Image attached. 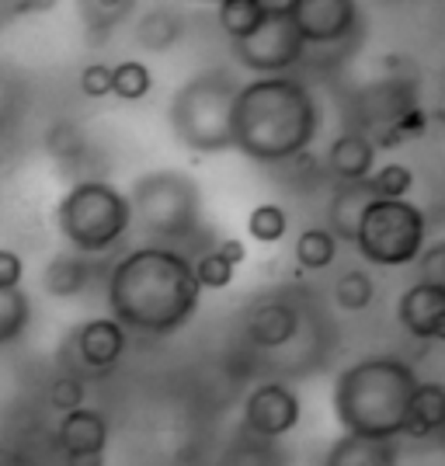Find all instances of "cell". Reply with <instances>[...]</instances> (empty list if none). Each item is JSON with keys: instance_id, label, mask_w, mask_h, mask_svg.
Segmentation results:
<instances>
[{"instance_id": "1", "label": "cell", "mask_w": 445, "mask_h": 466, "mask_svg": "<svg viewBox=\"0 0 445 466\" xmlns=\"http://www.w3.org/2000/svg\"><path fill=\"white\" fill-rule=\"evenodd\" d=\"M202 303L192 261L175 248L143 244L122 254L108 275V307L118 328L167 338L181 330Z\"/></svg>"}, {"instance_id": "2", "label": "cell", "mask_w": 445, "mask_h": 466, "mask_svg": "<svg viewBox=\"0 0 445 466\" xmlns=\"http://www.w3.org/2000/svg\"><path fill=\"white\" fill-rule=\"evenodd\" d=\"M320 129L317 97L303 80L278 74L240 84L230 112V143L258 164L307 154Z\"/></svg>"}, {"instance_id": "3", "label": "cell", "mask_w": 445, "mask_h": 466, "mask_svg": "<svg viewBox=\"0 0 445 466\" xmlns=\"http://www.w3.org/2000/svg\"><path fill=\"white\" fill-rule=\"evenodd\" d=\"M418 383V370L397 355H366L351 362L334 383V414L345 435H404L407 408Z\"/></svg>"}, {"instance_id": "4", "label": "cell", "mask_w": 445, "mask_h": 466, "mask_svg": "<svg viewBox=\"0 0 445 466\" xmlns=\"http://www.w3.org/2000/svg\"><path fill=\"white\" fill-rule=\"evenodd\" d=\"M129 216L150 244L175 248L202 230V188L185 171H147L129 188Z\"/></svg>"}, {"instance_id": "5", "label": "cell", "mask_w": 445, "mask_h": 466, "mask_svg": "<svg viewBox=\"0 0 445 466\" xmlns=\"http://www.w3.org/2000/svg\"><path fill=\"white\" fill-rule=\"evenodd\" d=\"M240 91V80L230 70L216 66L188 77L171 97V129L181 147L192 154H223L233 150L230 143V112L233 97Z\"/></svg>"}, {"instance_id": "6", "label": "cell", "mask_w": 445, "mask_h": 466, "mask_svg": "<svg viewBox=\"0 0 445 466\" xmlns=\"http://www.w3.org/2000/svg\"><path fill=\"white\" fill-rule=\"evenodd\" d=\"M56 227L66 237V244L77 254H105L129 233V198L108 181H77L70 192L59 198Z\"/></svg>"}, {"instance_id": "7", "label": "cell", "mask_w": 445, "mask_h": 466, "mask_svg": "<svg viewBox=\"0 0 445 466\" xmlns=\"http://www.w3.org/2000/svg\"><path fill=\"white\" fill-rule=\"evenodd\" d=\"M351 244L372 265L404 268L428 244V216L407 198H372Z\"/></svg>"}, {"instance_id": "8", "label": "cell", "mask_w": 445, "mask_h": 466, "mask_svg": "<svg viewBox=\"0 0 445 466\" xmlns=\"http://www.w3.org/2000/svg\"><path fill=\"white\" fill-rule=\"evenodd\" d=\"M233 56L240 59V66H248L258 77H278V74H289L296 63H303L307 46L296 35L286 11L268 7L265 21L254 28L248 39L233 42Z\"/></svg>"}, {"instance_id": "9", "label": "cell", "mask_w": 445, "mask_h": 466, "mask_svg": "<svg viewBox=\"0 0 445 466\" xmlns=\"http://www.w3.org/2000/svg\"><path fill=\"white\" fill-rule=\"evenodd\" d=\"M282 11L307 49L310 46H338L349 39L359 25L355 0H286Z\"/></svg>"}, {"instance_id": "10", "label": "cell", "mask_w": 445, "mask_h": 466, "mask_svg": "<svg viewBox=\"0 0 445 466\" xmlns=\"http://www.w3.org/2000/svg\"><path fill=\"white\" fill-rule=\"evenodd\" d=\"M299 425V397L278 380H265L244 400V431L254 439H282Z\"/></svg>"}, {"instance_id": "11", "label": "cell", "mask_w": 445, "mask_h": 466, "mask_svg": "<svg viewBox=\"0 0 445 466\" xmlns=\"http://www.w3.org/2000/svg\"><path fill=\"white\" fill-rule=\"evenodd\" d=\"M303 330V313L296 310V303H289L286 296H268L261 303H254L248 313L244 334L254 349L261 351H278L292 345Z\"/></svg>"}, {"instance_id": "12", "label": "cell", "mask_w": 445, "mask_h": 466, "mask_svg": "<svg viewBox=\"0 0 445 466\" xmlns=\"http://www.w3.org/2000/svg\"><path fill=\"white\" fill-rule=\"evenodd\" d=\"M126 345H129V334L118 328L112 317H95V320L80 324L74 330V338H70L74 359H77L84 370H95V372L118 366Z\"/></svg>"}, {"instance_id": "13", "label": "cell", "mask_w": 445, "mask_h": 466, "mask_svg": "<svg viewBox=\"0 0 445 466\" xmlns=\"http://www.w3.org/2000/svg\"><path fill=\"white\" fill-rule=\"evenodd\" d=\"M397 317L410 338L439 341L445 334V286L414 282L397 303Z\"/></svg>"}, {"instance_id": "14", "label": "cell", "mask_w": 445, "mask_h": 466, "mask_svg": "<svg viewBox=\"0 0 445 466\" xmlns=\"http://www.w3.org/2000/svg\"><path fill=\"white\" fill-rule=\"evenodd\" d=\"M376 167V147H372V137L369 133H359V129H349L334 139L328 147V171L341 185L349 181H366Z\"/></svg>"}, {"instance_id": "15", "label": "cell", "mask_w": 445, "mask_h": 466, "mask_svg": "<svg viewBox=\"0 0 445 466\" xmlns=\"http://www.w3.org/2000/svg\"><path fill=\"white\" fill-rule=\"evenodd\" d=\"M324 466H400V446H397V439L341 435L328 449Z\"/></svg>"}, {"instance_id": "16", "label": "cell", "mask_w": 445, "mask_h": 466, "mask_svg": "<svg viewBox=\"0 0 445 466\" xmlns=\"http://www.w3.org/2000/svg\"><path fill=\"white\" fill-rule=\"evenodd\" d=\"M359 108H362V116H366V126L389 129L404 112L418 108V97H414V91H410L407 80H383V84H376V87L362 91Z\"/></svg>"}, {"instance_id": "17", "label": "cell", "mask_w": 445, "mask_h": 466, "mask_svg": "<svg viewBox=\"0 0 445 466\" xmlns=\"http://www.w3.org/2000/svg\"><path fill=\"white\" fill-rule=\"evenodd\" d=\"M56 446L66 452H105L108 446V421L91 408L66 410L56 425Z\"/></svg>"}, {"instance_id": "18", "label": "cell", "mask_w": 445, "mask_h": 466, "mask_svg": "<svg viewBox=\"0 0 445 466\" xmlns=\"http://www.w3.org/2000/svg\"><path fill=\"white\" fill-rule=\"evenodd\" d=\"M181 35H185V15L167 4L147 7L136 21V46L143 53H167L181 42Z\"/></svg>"}, {"instance_id": "19", "label": "cell", "mask_w": 445, "mask_h": 466, "mask_svg": "<svg viewBox=\"0 0 445 466\" xmlns=\"http://www.w3.org/2000/svg\"><path fill=\"white\" fill-rule=\"evenodd\" d=\"M91 279H95V265L84 254H53L42 268V289L56 296V299H74L91 286Z\"/></svg>"}, {"instance_id": "20", "label": "cell", "mask_w": 445, "mask_h": 466, "mask_svg": "<svg viewBox=\"0 0 445 466\" xmlns=\"http://www.w3.org/2000/svg\"><path fill=\"white\" fill-rule=\"evenodd\" d=\"M445 425V387L428 380L418 383L414 397H410V408H407L404 435L410 439H435Z\"/></svg>"}, {"instance_id": "21", "label": "cell", "mask_w": 445, "mask_h": 466, "mask_svg": "<svg viewBox=\"0 0 445 466\" xmlns=\"http://www.w3.org/2000/svg\"><path fill=\"white\" fill-rule=\"evenodd\" d=\"M376 195L369 192V181H349L341 185L338 192L330 195V206H328V219L330 227L328 230L334 233V240H355V230H359V219L366 213V206L372 202Z\"/></svg>"}, {"instance_id": "22", "label": "cell", "mask_w": 445, "mask_h": 466, "mask_svg": "<svg viewBox=\"0 0 445 466\" xmlns=\"http://www.w3.org/2000/svg\"><path fill=\"white\" fill-rule=\"evenodd\" d=\"M77 4V21L84 25L87 39L105 42L122 21L139 7V0H74Z\"/></svg>"}, {"instance_id": "23", "label": "cell", "mask_w": 445, "mask_h": 466, "mask_svg": "<svg viewBox=\"0 0 445 466\" xmlns=\"http://www.w3.org/2000/svg\"><path fill=\"white\" fill-rule=\"evenodd\" d=\"M268 7L271 4H265V0H219V28L230 35V42L248 39L265 21Z\"/></svg>"}, {"instance_id": "24", "label": "cell", "mask_w": 445, "mask_h": 466, "mask_svg": "<svg viewBox=\"0 0 445 466\" xmlns=\"http://www.w3.org/2000/svg\"><path fill=\"white\" fill-rule=\"evenodd\" d=\"M32 324V299L21 286H0V345L18 341Z\"/></svg>"}, {"instance_id": "25", "label": "cell", "mask_w": 445, "mask_h": 466, "mask_svg": "<svg viewBox=\"0 0 445 466\" xmlns=\"http://www.w3.org/2000/svg\"><path fill=\"white\" fill-rule=\"evenodd\" d=\"M334 258H338V240H334V233L328 227H313V230L299 233V240H296V261L303 268L320 272V268L334 265Z\"/></svg>"}, {"instance_id": "26", "label": "cell", "mask_w": 445, "mask_h": 466, "mask_svg": "<svg viewBox=\"0 0 445 466\" xmlns=\"http://www.w3.org/2000/svg\"><path fill=\"white\" fill-rule=\"evenodd\" d=\"M154 87V74L139 59H122L112 66V95L122 101H143Z\"/></svg>"}, {"instance_id": "27", "label": "cell", "mask_w": 445, "mask_h": 466, "mask_svg": "<svg viewBox=\"0 0 445 466\" xmlns=\"http://www.w3.org/2000/svg\"><path fill=\"white\" fill-rule=\"evenodd\" d=\"M372 296H376V282L362 268H351V272L338 275V282H334V303L349 313L366 310L369 303H372Z\"/></svg>"}, {"instance_id": "28", "label": "cell", "mask_w": 445, "mask_h": 466, "mask_svg": "<svg viewBox=\"0 0 445 466\" xmlns=\"http://www.w3.org/2000/svg\"><path fill=\"white\" fill-rule=\"evenodd\" d=\"M46 150H49L53 160L70 167V164H77L80 157L87 154V137L80 133V126H74V122H56L46 133Z\"/></svg>"}, {"instance_id": "29", "label": "cell", "mask_w": 445, "mask_h": 466, "mask_svg": "<svg viewBox=\"0 0 445 466\" xmlns=\"http://www.w3.org/2000/svg\"><path fill=\"white\" fill-rule=\"evenodd\" d=\"M286 230H289V216H286L282 206H275V202H261L248 216V233H251L258 244H278L286 237Z\"/></svg>"}, {"instance_id": "30", "label": "cell", "mask_w": 445, "mask_h": 466, "mask_svg": "<svg viewBox=\"0 0 445 466\" xmlns=\"http://www.w3.org/2000/svg\"><path fill=\"white\" fill-rule=\"evenodd\" d=\"M366 181L369 192L376 195V198H407V192L414 188V175L404 164H387V167L372 171Z\"/></svg>"}, {"instance_id": "31", "label": "cell", "mask_w": 445, "mask_h": 466, "mask_svg": "<svg viewBox=\"0 0 445 466\" xmlns=\"http://www.w3.org/2000/svg\"><path fill=\"white\" fill-rule=\"evenodd\" d=\"M192 272L198 289H227L233 282V265L219 251H206L198 261H192Z\"/></svg>"}, {"instance_id": "32", "label": "cell", "mask_w": 445, "mask_h": 466, "mask_svg": "<svg viewBox=\"0 0 445 466\" xmlns=\"http://www.w3.org/2000/svg\"><path fill=\"white\" fill-rule=\"evenodd\" d=\"M84 397H87V383L80 380L77 372H63L49 383V404L56 410H77L84 408Z\"/></svg>"}, {"instance_id": "33", "label": "cell", "mask_w": 445, "mask_h": 466, "mask_svg": "<svg viewBox=\"0 0 445 466\" xmlns=\"http://www.w3.org/2000/svg\"><path fill=\"white\" fill-rule=\"evenodd\" d=\"M418 282L425 286H445V244L435 240V244H425L421 254H418Z\"/></svg>"}, {"instance_id": "34", "label": "cell", "mask_w": 445, "mask_h": 466, "mask_svg": "<svg viewBox=\"0 0 445 466\" xmlns=\"http://www.w3.org/2000/svg\"><path fill=\"white\" fill-rule=\"evenodd\" d=\"M77 84L87 97H108L112 95V66L108 63H87L80 70Z\"/></svg>"}, {"instance_id": "35", "label": "cell", "mask_w": 445, "mask_h": 466, "mask_svg": "<svg viewBox=\"0 0 445 466\" xmlns=\"http://www.w3.org/2000/svg\"><path fill=\"white\" fill-rule=\"evenodd\" d=\"M46 7H53V0H0V28H7L28 11H46Z\"/></svg>"}, {"instance_id": "36", "label": "cell", "mask_w": 445, "mask_h": 466, "mask_svg": "<svg viewBox=\"0 0 445 466\" xmlns=\"http://www.w3.org/2000/svg\"><path fill=\"white\" fill-rule=\"evenodd\" d=\"M25 265L11 248H0V286H21Z\"/></svg>"}, {"instance_id": "37", "label": "cell", "mask_w": 445, "mask_h": 466, "mask_svg": "<svg viewBox=\"0 0 445 466\" xmlns=\"http://www.w3.org/2000/svg\"><path fill=\"white\" fill-rule=\"evenodd\" d=\"M63 466H105V452H66Z\"/></svg>"}, {"instance_id": "38", "label": "cell", "mask_w": 445, "mask_h": 466, "mask_svg": "<svg viewBox=\"0 0 445 466\" xmlns=\"http://www.w3.org/2000/svg\"><path fill=\"white\" fill-rule=\"evenodd\" d=\"M216 251L223 254V258H227V261H230L233 268H237V265H240V261H244V258H248V251H244V244H240V240H223V244H219V248H216Z\"/></svg>"}, {"instance_id": "39", "label": "cell", "mask_w": 445, "mask_h": 466, "mask_svg": "<svg viewBox=\"0 0 445 466\" xmlns=\"http://www.w3.org/2000/svg\"><path fill=\"white\" fill-rule=\"evenodd\" d=\"M0 466H25V460L15 449H0Z\"/></svg>"}]
</instances>
